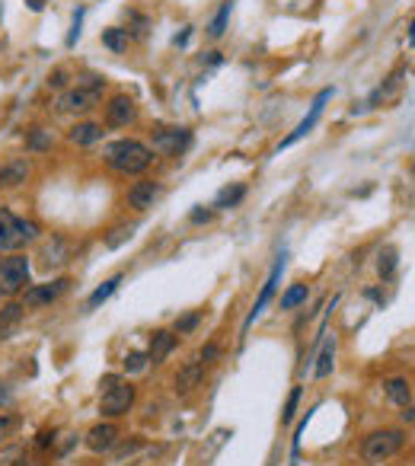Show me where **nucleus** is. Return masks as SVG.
Segmentation results:
<instances>
[{"label":"nucleus","instance_id":"7c9ffc66","mask_svg":"<svg viewBox=\"0 0 415 466\" xmlns=\"http://www.w3.org/2000/svg\"><path fill=\"white\" fill-rule=\"evenodd\" d=\"M77 87H83V89H89V93L102 96V89H106V80H102V77H96V74H83L80 80H77Z\"/></svg>","mask_w":415,"mask_h":466},{"label":"nucleus","instance_id":"ddd939ff","mask_svg":"<svg viewBox=\"0 0 415 466\" xmlns=\"http://www.w3.org/2000/svg\"><path fill=\"white\" fill-rule=\"evenodd\" d=\"M29 160H6V163H0V189H16V185H23L26 179H29Z\"/></svg>","mask_w":415,"mask_h":466},{"label":"nucleus","instance_id":"58836bf2","mask_svg":"<svg viewBox=\"0 0 415 466\" xmlns=\"http://www.w3.org/2000/svg\"><path fill=\"white\" fill-rule=\"evenodd\" d=\"M406 409V412H402V421H406V425H415V406H402Z\"/></svg>","mask_w":415,"mask_h":466},{"label":"nucleus","instance_id":"2eb2a0df","mask_svg":"<svg viewBox=\"0 0 415 466\" xmlns=\"http://www.w3.org/2000/svg\"><path fill=\"white\" fill-rule=\"evenodd\" d=\"M38 236V223L35 221H13V230H10V243H6V253H13V249H23L26 243H32Z\"/></svg>","mask_w":415,"mask_h":466},{"label":"nucleus","instance_id":"a211bd4d","mask_svg":"<svg viewBox=\"0 0 415 466\" xmlns=\"http://www.w3.org/2000/svg\"><path fill=\"white\" fill-rule=\"evenodd\" d=\"M23 304H6L0 306V338H13V332L23 323Z\"/></svg>","mask_w":415,"mask_h":466},{"label":"nucleus","instance_id":"a878e982","mask_svg":"<svg viewBox=\"0 0 415 466\" xmlns=\"http://www.w3.org/2000/svg\"><path fill=\"white\" fill-rule=\"evenodd\" d=\"M102 45H106L109 51H125L128 48V32L125 29H102Z\"/></svg>","mask_w":415,"mask_h":466},{"label":"nucleus","instance_id":"39448f33","mask_svg":"<svg viewBox=\"0 0 415 466\" xmlns=\"http://www.w3.org/2000/svg\"><path fill=\"white\" fill-rule=\"evenodd\" d=\"M70 281L67 278H55V281H45V284H29L23 291V306L26 310H38L45 304H55L64 291H67Z\"/></svg>","mask_w":415,"mask_h":466},{"label":"nucleus","instance_id":"5701e85b","mask_svg":"<svg viewBox=\"0 0 415 466\" xmlns=\"http://www.w3.org/2000/svg\"><path fill=\"white\" fill-rule=\"evenodd\" d=\"M118 284H121V274H115V278L102 281V284L96 287L93 294H89V310H96V306H99V304H106V300L115 294V287H118Z\"/></svg>","mask_w":415,"mask_h":466},{"label":"nucleus","instance_id":"393cba45","mask_svg":"<svg viewBox=\"0 0 415 466\" xmlns=\"http://www.w3.org/2000/svg\"><path fill=\"white\" fill-rule=\"evenodd\" d=\"M230 10H233V4H230V0H223L221 10H217V16L211 19V26H208V35L211 38H221L223 35V29H227V19H230Z\"/></svg>","mask_w":415,"mask_h":466},{"label":"nucleus","instance_id":"37998d69","mask_svg":"<svg viewBox=\"0 0 415 466\" xmlns=\"http://www.w3.org/2000/svg\"><path fill=\"white\" fill-rule=\"evenodd\" d=\"M48 83H51V87H64V70H55Z\"/></svg>","mask_w":415,"mask_h":466},{"label":"nucleus","instance_id":"c9c22d12","mask_svg":"<svg viewBox=\"0 0 415 466\" xmlns=\"http://www.w3.org/2000/svg\"><path fill=\"white\" fill-rule=\"evenodd\" d=\"M80 26H83V6L74 13V23H70V35H67V45H77V38H80Z\"/></svg>","mask_w":415,"mask_h":466},{"label":"nucleus","instance_id":"4c0bfd02","mask_svg":"<svg viewBox=\"0 0 415 466\" xmlns=\"http://www.w3.org/2000/svg\"><path fill=\"white\" fill-rule=\"evenodd\" d=\"M138 450H140V440H128L125 447H118V453H115V457H118V460H128L131 453H138Z\"/></svg>","mask_w":415,"mask_h":466},{"label":"nucleus","instance_id":"ea45409f","mask_svg":"<svg viewBox=\"0 0 415 466\" xmlns=\"http://www.w3.org/2000/svg\"><path fill=\"white\" fill-rule=\"evenodd\" d=\"M192 221H195V223L211 221V211H201V208H198V211H192Z\"/></svg>","mask_w":415,"mask_h":466},{"label":"nucleus","instance_id":"f257e3e1","mask_svg":"<svg viewBox=\"0 0 415 466\" xmlns=\"http://www.w3.org/2000/svg\"><path fill=\"white\" fill-rule=\"evenodd\" d=\"M102 160H106L115 172L140 176V172L153 163V150L147 144H140V140H134V138H121V140H112V144L102 147Z\"/></svg>","mask_w":415,"mask_h":466},{"label":"nucleus","instance_id":"4468645a","mask_svg":"<svg viewBox=\"0 0 415 466\" xmlns=\"http://www.w3.org/2000/svg\"><path fill=\"white\" fill-rule=\"evenodd\" d=\"M172 348H176V335H172V332H166V329H157L150 335V351H147V361H153V364L166 361Z\"/></svg>","mask_w":415,"mask_h":466},{"label":"nucleus","instance_id":"412c9836","mask_svg":"<svg viewBox=\"0 0 415 466\" xmlns=\"http://www.w3.org/2000/svg\"><path fill=\"white\" fill-rule=\"evenodd\" d=\"M332 357H336V338H323V348H319L316 357V377L332 374Z\"/></svg>","mask_w":415,"mask_h":466},{"label":"nucleus","instance_id":"c756f323","mask_svg":"<svg viewBox=\"0 0 415 466\" xmlns=\"http://www.w3.org/2000/svg\"><path fill=\"white\" fill-rule=\"evenodd\" d=\"M13 221H16V217H13L10 211H0V253H6V243H10Z\"/></svg>","mask_w":415,"mask_h":466},{"label":"nucleus","instance_id":"f03ea898","mask_svg":"<svg viewBox=\"0 0 415 466\" xmlns=\"http://www.w3.org/2000/svg\"><path fill=\"white\" fill-rule=\"evenodd\" d=\"M406 444V431L402 428H383V431H374L364 438L361 444V457L364 463H383V460L396 457Z\"/></svg>","mask_w":415,"mask_h":466},{"label":"nucleus","instance_id":"72a5a7b5","mask_svg":"<svg viewBox=\"0 0 415 466\" xmlns=\"http://www.w3.org/2000/svg\"><path fill=\"white\" fill-rule=\"evenodd\" d=\"M19 428V418L13 412H0V440H6Z\"/></svg>","mask_w":415,"mask_h":466},{"label":"nucleus","instance_id":"a18cd8bd","mask_svg":"<svg viewBox=\"0 0 415 466\" xmlns=\"http://www.w3.org/2000/svg\"><path fill=\"white\" fill-rule=\"evenodd\" d=\"M409 45L415 48V19H412V26H409Z\"/></svg>","mask_w":415,"mask_h":466},{"label":"nucleus","instance_id":"20e7f679","mask_svg":"<svg viewBox=\"0 0 415 466\" xmlns=\"http://www.w3.org/2000/svg\"><path fill=\"white\" fill-rule=\"evenodd\" d=\"M134 387L131 383H115L112 389H106L99 399V412L106 415V418H121V415H128V409L134 406Z\"/></svg>","mask_w":415,"mask_h":466},{"label":"nucleus","instance_id":"bb28decb","mask_svg":"<svg viewBox=\"0 0 415 466\" xmlns=\"http://www.w3.org/2000/svg\"><path fill=\"white\" fill-rule=\"evenodd\" d=\"M377 272H380V278H393V272H396V249H393V246H387V249L380 253Z\"/></svg>","mask_w":415,"mask_h":466},{"label":"nucleus","instance_id":"f704fd0d","mask_svg":"<svg viewBox=\"0 0 415 466\" xmlns=\"http://www.w3.org/2000/svg\"><path fill=\"white\" fill-rule=\"evenodd\" d=\"M198 323H201V313H189V316L176 319V332H179V335H185V332H192Z\"/></svg>","mask_w":415,"mask_h":466},{"label":"nucleus","instance_id":"b1692460","mask_svg":"<svg viewBox=\"0 0 415 466\" xmlns=\"http://www.w3.org/2000/svg\"><path fill=\"white\" fill-rule=\"evenodd\" d=\"M306 297H310L306 284H291L284 294H281V310H294V306L306 304Z\"/></svg>","mask_w":415,"mask_h":466},{"label":"nucleus","instance_id":"49530a36","mask_svg":"<svg viewBox=\"0 0 415 466\" xmlns=\"http://www.w3.org/2000/svg\"><path fill=\"white\" fill-rule=\"evenodd\" d=\"M6 402H10V393H6V389H0V406H6Z\"/></svg>","mask_w":415,"mask_h":466},{"label":"nucleus","instance_id":"7ed1b4c3","mask_svg":"<svg viewBox=\"0 0 415 466\" xmlns=\"http://www.w3.org/2000/svg\"><path fill=\"white\" fill-rule=\"evenodd\" d=\"M29 284V259L26 255H10L0 262V297H16Z\"/></svg>","mask_w":415,"mask_h":466},{"label":"nucleus","instance_id":"4be33fe9","mask_svg":"<svg viewBox=\"0 0 415 466\" xmlns=\"http://www.w3.org/2000/svg\"><path fill=\"white\" fill-rule=\"evenodd\" d=\"M243 195H246V185H227V189H221L217 192V198H214V208H233V204H240L243 201Z\"/></svg>","mask_w":415,"mask_h":466},{"label":"nucleus","instance_id":"cd10ccee","mask_svg":"<svg viewBox=\"0 0 415 466\" xmlns=\"http://www.w3.org/2000/svg\"><path fill=\"white\" fill-rule=\"evenodd\" d=\"M26 144H29V150H48V147H51V134L45 131V128H32Z\"/></svg>","mask_w":415,"mask_h":466},{"label":"nucleus","instance_id":"c03bdc74","mask_svg":"<svg viewBox=\"0 0 415 466\" xmlns=\"http://www.w3.org/2000/svg\"><path fill=\"white\" fill-rule=\"evenodd\" d=\"M189 35H192V32H189V29H185V32H182V35H176V38H172V42H176V45H185V42H189Z\"/></svg>","mask_w":415,"mask_h":466},{"label":"nucleus","instance_id":"6e6552de","mask_svg":"<svg viewBox=\"0 0 415 466\" xmlns=\"http://www.w3.org/2000/svg\"><path fill=\"white\" fill-rule=\"evenodd\" d=\"M281 272H284V253L275 259V265H272V272H268V281L262 284V291H259V297H255V306L249 310V316H246V329L255 323V319L262 316V310L268 306V300H272V294H275V287H278V278H281Z\"/></svg>","mask_w":415,"mask_h":466},{"label":"nucleus","instance_id":"a19ab883","mask_svg":"<svg viewBox=\"0 0 415 466\" xmlns=\"http://www.w3.org/2000/svg\"><path fill=\"white\" fill-rule=\"evenodd\" d=\"M115 383H121V380H118V377H115V374H109V377H102V393H106V389H112V387H115Z\"/></svg>","mask_w":415,"mask_h":466},{"label":"nucleus","instance_id":"79ce46f5","mask_svg":"<svg viewBox=\"0 0 415 466\" xmlns=\"http://www.w3.org/2000/svg\"><path fill=\"white\" fill-rule=\"evenodd\" d=\"M51 440H55V431H42V434H38V447H48Z\"/></svg>","mask_w":415,"mask_h":466},{"label":"nucleus","instance_id":"9b49d317","mask_svg":"<svg viewBox=\"0 0 415 466\" xmlns=\"http://www.w3.org/2000/svg\"><path fill=\"white\" fill-rule=\"evenodd\" d=\"M115 440H118V428L112 425V421H99V425H93L87 431V447L93 453H106L115 447Z\"/></svg>","mask_w":415,"mask_h":466},{"label":"nucleus","instance_id":"de8ad7c7","mask_svg":"<svg viewBox=\"0 0 415 466\" xmlns=\"http://www.w3.org/2000/svg\"><path fill=\"white\" fill-rule=\"evenodd\" d=\"M29 6L32 10H42V0H29Z\"/></svg>","mask_w":415,"mask_h":466},{"label":"nucleus","instance_id":"473e14b6","mask_svg":"<svg viewBox=\"0 0 415 466\" xmlns=\"http://www.w3.org/2000/svg\"><path fill=\"white\" fill-rule=\"evenodd\" d=\"M144 364H147L144 351H128V355H125V370H128V374H138V370H144Z\"/></svg>","mask_w":415,"mask_h":466},{"label":"nucleus","instance_id":"9d476101","mask_svg":"<svg viewBox=\"0 0 415 466\" xmlns=\"http://www.w3.org/2000/svg\"><path fill=\"white\" fill-rule=\"evenodd\" d=\"M134 115H138L134 99H131V96H125V93H118V96H112L109 106H106V125L125 128V125H131V121H134Z\"/></svg>","mask_w":415,"mask_h":466},{"label":"nucleus","instance_id":"1a4fd4ad","mask_svg":"<svg viewBox=\"0 0 415 466\" xmlns=\"http://www.w3.org/2000/svg\"><path fill=\"white\" fill-rule=\"evenodd\" d=\"M96 102H99V96L96 93H89V89H83V87H74V89H67V93H61V99H57V112L83 115V112H89Z\"/></svg>","mask_w":415,"mask_h":466},{"label":"nucleus","instance_id":"e433bc0d","mask_svg":"<svg viewBox=\"0 0 415 466\" xmlns=\"http://www.w3.org/2000/svg\"><path fill=\"white\" fill-rule=\"evenodd\" d=\"M217 355H221V351H217V345H204L201 355H198V364H201V367H208V364L217 361Z\"/></svg>","mask_w":415,"mask_h":466},{"label":"nucleus","instance_id":"f3484780","mask_svg":"<svg viewBox=\"0 0 415 466\" xmlns=\"http://www.w3.org/2000/svg\"><path fill=\"white\" fill-rule=\"evenodd\" d=\"M201 380H204V367H201V364H198V361L185 364V367L176 374V393L179 396H189Z\"/></svg>","mask_w":415,"mask_h":466},{"label":"nucleus","instance_id":"f8f14e48","mask_svg":"<svg viewBox=\"0 0 415 466\" xmlns=\"http://www.w3.org/2000/svg\"><path fill=\"white\" fill-rule=\"evenodd\" d=\"M160 198V185L150 182V179H144V182H134L131 189H128V204H131L134 211H147L153 208V201Z\"/></svg>","mask_w":415,"mask_h":466},{"label":"nucleus","instance_id":"423d86ee","mask_svg":"<svg viewBox=\"0 0 415 466\" xmlns=\"http://www.w3.org/2000/svg\"><path fill=\"white\" fill-rule=\"evenodd\" d=\"M189 144H192L189 128H160V131H153V150L163 153V157H179V153H185Z\"/></svg>","mask_w":415,"mask_h":466},{"label":"nucleus","instance_id":"aec40b11","mask_svg":"<svg viewBox=\"0 0 415 466\" xmlns=\"http://www.w3.org/2000/svg\"><path fill=\"white\" fill-rule=\"evenodd\" d=\"M383 393L389 396V402H396V406H409V383L402 380V377H393V380L383 383Z\"/></svg>","mask_w":415,"mask_h":466},{"label":"nucleus","instance_id":"2f4dec72","mask_svg":"<svg viewBox=\"0 0 415 466\" xmlns=\"http://www.w3.org/2000/svg\"><path fill=\"white\" fill-rule=\"evenodd\" d=\"M297 402H300V387H294V389H291V396H287V402H284V412H281V421H284V425H291V421H294Z\"/></svg>","mask_w":415,"mask_h":466},{"label":"nucleus","instance_id":"c85d7f7f","mask_svg":"<svg viewBox=\"0 0 415 466\" xmlns=\"http://www.w3.org/2000/svg\"><path fill=\"white\" fill-rule=\"evenodd\" d=\"M131 233H134V227H131V223H121V227H115L112 233L106 236V246H109V249L121 246V243H125V240H131Z\"/></svg>","mask_w":415,"mask_h":466},{"label":"nucleus","instance_id":"dca6fc26","mask_svg":"<svg viewBox=\"0 0 415 466\" xmlns=\"http://www.w3.org/2000/svg\"><path fill=\"white\" fill-rule=\"evenodd\" d=\"M67 138L74 140L77 147L99 144V140H102V125H96V121H77V125L67 131Z\"/></svg>","mask_w":415,"mask_h":466},{"label":"nucleus","instance_id":"6ab92c4d","mask_svg":"<svg viewBox=\"0 0 415 466\" xmlns=\"http://www.w3.org/2000/svg\"><path fill=\"white\" fill-rule=\"evenodd\" d=\"M42 262L45 265H61V262H67V240H64V236H51L42 246Z\"/></svg>","mask_w":415,"mask_h":466},{"label":"nucleus","instance_id":"0eeeda50","mask_svg":"<svg viewBox=\"0 0 415 466\" xmlns=\"http://www.w3.org/2000/svg\"><path fill=\"white\" fill-rule=\"evenodd\" d=\"M332 99V87H326V89H319V93H316V99H313V106H310V115H306V118L304 121H300V125L297 128H294V131L291 134H287V138L284 140H281V144H278V150H284V147H291V144H297V140L300 138H306V134H310L313 131V125H316V121H319V115H323V106H326V102H329Z\"/></svg>","mask_w":415,"mask_h":466}]
</instances>
